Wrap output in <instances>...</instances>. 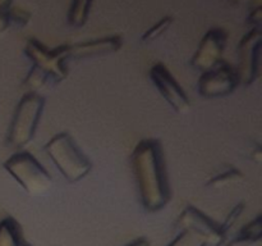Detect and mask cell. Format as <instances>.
Returning <instances> with one entry per match:
<instances>
[{
    "instance_id": "obj_1",
    "label": "cell",
    "mask_w": 262,
    "mask_h": 246,
    "mask_svg": "<svg viewBox=\"0 0 262 246\" xmlns=\"http://www.w3.org/2000/svg\"><path fill=\"white\" fill-rule=\"evenodd\" d=\"M130 166L143 209L147 213L163 210L171 200V186L161 141L154 137L138 141Z\"/></svg>"
},
{
    "instance_id": "obj_2",
    "label": "cell",
    "mask_w": 262,
    "mask_h": 246,
    "mask_svg": "<svg viewBox=\"0 0 262 246\" xmlns=\"http://www.w3.org/2000/svg\"><path fill=\"white\" fill-rule=\"evenodd\" d=\"M43 151L69 183H78L92 171V160L69 132L55 133L43 145Z\"/></svg>"
},
{
    "instance_id": "obj_3",
    "label": "cell",
    "mask_w": 262,
    "mask_h": 246,
    "mask_svg": "<svg viewBox=\"0 0 262 246\" xmlns=\"http://www.w3.org/2000/svg\"><path fill=\"white\" fill-rule=\"evenodd\" d=\"M46 107V99L38 92L27 91L15 105L7 133V145L25 150L35 138L38 125Z\"/></svg>"
},
{
    "instance_id": "obj_4",
    "label": "cell",
    "mask_w": 262,
    "mask_h": 246,
    "mask_svg": "<svg viewBox=\"0 0 262 246\" xmlns=\"http://www.w3.org/2000/svg\"><path fill=\"white\" fill-rule=\"evenodd\" d=\"M3 168L31 196L43 195L53 186V177L48 169L26 149L12 154L3 163Z\"/></svg>"
},
{
    "instance_id": "obj_5",
    "label": "cell",
    "mask_w": 262,
    "mask_h": 246,
    "mask_svg": "<svg viewBox=\"0 0 262 246\" xmlns=\"http://www.w3.org/2000/svg\"><path fill=\"white\" fill-rule=\"evenodd\" d=\"M25 55L32 64L31 67L42 72L51 84H59L68 77V61H71L68 55V44H63L56 48H48L40 40L31 37L25 45Z\"/></svg>"
},
{
    "instance_id": "obj_6",
    "label": "cell",
    "mask_w": 262,
    "mask_h": 246,
    "mask_svg": "<svg viewBox=\"0 0 262 246\" xmlns=\"http://www.w3.org/2000/svg\"><path fill=\"white\" fill-rule=\"evenodd\" d=\"M262 48L261 30L251 28L237 46V67H234L239 86L250 87L260 77V56Z\"/></svg>"
},
{
    "instance_id": "obj_7",
    "label": "cell",
    "mask_w": 262,
    "mask_h": 246,
    "mask_svg": "<svg viewBox=\"0 0 262 246\" xmlns=\"http://www.w3.org/2000/svg\"><path fill=\"white\" fill-rule=\"evenodd\" d=\"M179 231H187L206 242L207 246H225L228 238L223 233L220 223L200 210L194 205H187L176 220Z\"/></svg>"
},
{
    "instance_id": "obj_8",
    "label": "cell",
    "mask_w": 262,
    "mask_h": 246,
    "mask_svg": "<svg viewBox=\"0 0 262 246\" xmlns=\"http://www.w3.org/2000/svg\"><path fill=\"white\" fill-rule=\"evenodd\" d=\"M148 77L159 94L174 112L178 114H187L191 112V99L165 64L161 61L152 64L148 71Z\"/></svg>"
},
{
    "instance_id": "obj_9",
    "label": "cell",
    "mask_w": 262,
    "mask_h": 246,
    "mask_svg": "<svg viewBox=\"0 0 262 246\" xmlns=\"http://www.w3.org/2000/svg\"><path fill=\"white\" fill-rule=\"evenodd\" d=\"M239 86L232 64L222 60L216 67L202 72L197 82V91L205 99H220L232 95Z\"/></svg>"
},
{
    "instance_id": "obj_10",
    "label": "cell",
    "mask_w": 262,
    "mask_h": 246,
    "mask_svg": "<svg viewBox=\"0 0 262 246\" xmlns=\"http://www.w3.org/2000/svg\"><path fill=\"white\" fill-rule=\"evenodd\" d=\"M229 33L222 27H212L202 37L196 53L191 58V67L199 72H206L223 60Z\"/></svg>"
},
{
    "instance_id": "obj_11",
    "label": "cell",
    "mask_w": 262,
    "mask_h": 246,
    "mask_svg": "<svg viewBox=\"0 0 262 246\" xmlns=\"http://www.w3.org/2000/svg\"><path fill=\"white\" fill-rule=\"evenodd\" d=\"M123 37L120 35H110L94 40L68 44V55L71 60H84L97 56L115 54L122 49Z\"/></svg>"
},
{
    "instance_id": "obj_12",
    "label": "cell",
    "mask_w": 262,
    "mask_h": 246,
    "mask_svg": "<svg viewBox=\"0 0 262 246\" xmlns=\"http://www.w3.org/2000/svg\"><path fill=\"white\" fill-rule=\"evenodd\" d=\"M225 246H262V215L257 214L246 223Z\"/></svg>"
},
{
    "instance_id": "obj_13",
    "label": "cell",
    "mask_w": 262,
    "mask_h": 246,
    "mask_svg": "<svg viewBox=\"0 0 262 246\" xmlns=\"http://www.w3.org/2000/svg\"><path fill=\"white\" fill-rule=\"evenodd\" d=\"M25 243L22 227L12 215L0 220V246H22Z\"/></svg>"
},
{
    "instance_id": "obj_14",
    "label": "cell",
    "mask_w": 262,
    "mask_h": 246,
    "mask_svg": "<svg viewBox=\"0 0 262 246\" xmlns=\"http://www.w3.org/2000/svg\"><path fill=\"white\" fill-rule=\"evenodd\" d=\"M243 181H245V173L241 169L235 168V167H227V168L215 173L212 177H210L205 186L207 189L220 190L234 186V184H239Z\"/></svg>"
},
{
    "instance_id": "obj_15",
    "label": "cell",
    "mask_w": 262,
    "mask_h": 246,
    "mask_svg": "<svg viewBox=\"0 0 262 246\" xmlns=\"http://www.w3.org/2000/svg\"><path fill=\"white\" fill-rule=\"evenodd\" d=\"M94 0H72L68 12V25L72 28H82L89 22Z\"/></svg>"
},
{
    "instance_id": "obj_16",
    "label": "cell",
    "mask_w": 262,
    "mask_h": 246,
    "mask_svg": "<svg viewBox=\"0 0 262 246\" xmlns=\"http://www.w3.org/2000/svg\"><path fill=\"white\" fill-rule=\"evenodd\" d=\"M23 87L28 90L31 92H38L42 91L43 89H46L48 86H50L51 81L42 73V72L37 71L36 68L31 67L30 72L27 73V76L23 79Z\"/></svg>"
},
{
    "instance_id": "obj_17",
    "label": "cell",
    "mask_w": 262,
    "mask_h": 246,
    "mask_svg": "<svg viewBox=\"0 0 262 246\" xmlns=\"http://www.w3.org/2000/svg\"><path fill=\"white\" fill-rule=\"evenodd\" d=\"M174 18L171 15H165L161 19H159L152 27L148 28L147 31H145V33L142 35V41L143 43H151V41H155L156 38L160 37L161 35L166 32V31L170 28V26L173 25Z\"/></svg>"
},
{
    "instance_id": "obj_18",
    "label": "cell",
    "mask_w": 262,
    "mask_h": 246,
    "mask_svg": "<svg viewBox=\"0 0 262 246\" xmlns=\"http://www.w3.org/2000/svg\"><path fill=\"white\" fill-rule=\"evenodd\" d=\"M245 209H246L245 201L237 202V204L232 208V210L228 213V215H227V218L224 219V222L220 223V227H222L223 233H224V236L227 238L229 237L230 231L234 228V225L237 224L238 220L241 219L242 214L245 213Z\"/></svg>"
},
{
    "instance_id": "obj_19",
    "label": "cell",
    "mask_w": 262,
    "mask_h": 246,
    "mask_svg": "<svg viewBox=\"0 0 262 246\" xmlns=\"http://www.w3.org/2000/svg\"><path fill=\"white\" fill-rule=\"evenodd\" d=\"M166 246H207L202 238L187 231H179L178 235Z\"/></svg>"
},
{
    "instance_id": "obj_20",
    "label": "cell",
    "mask_w": 262,
    "mask_h": 246,
    "mask_svg": "<svg viewBox=\"0 0 262 246\" xmlns=\"http://www.w3.org/2000/svg\"><path fill=\"white\" fill-rule=\"evenodd\" d=\"M31 13L20 8H12L9 15L10 26H15L18 28H23L30 23Z\"/></svg>"
},
{
    "instance_id": "obj_21",
    "label": "cell",
    "mask_w": 262,
    "mask_h": 246,
    "mask_svg": "<svg viewBox=\"0 0 262 246\" xmlns=\"http://www.w3.org/2000/svg\"><path fill=\"white\" fill-rule=\"evenodd\" d=\"M14 0H0V35L10 27L9 15Z\"/></svg>"
},
{
    "instance_id": "obj_22",
    "label": "cell",
    "mask_w": 262,
    "mask_h": 246,
    "mask_svg": "<svg viewBox=\"0 0 262 246\" xmlns=\"http://www.w3.org/2000/svg\"><path fill=\"white\" fill-rule=\"evenodd\" d=\"M262 23V8L256 7L252 12L250 13L247 18V25L250 26L251 28H257L260 30Z\"/></svg>"
},
{
    "instance_id": "obj_23",
    "label": "cell",
    "mask_w": 262,
    "mask_h": 246,
    "mask_svg": "<svg viewBox=\"0 0 262 246\" xmlns=\"http://www.w3.org/2000/svg\"><path fill=\"white\" fill-rule=\"evenodd\" d=\"M248 154H250V159L252 161H255L256 164H261L262 161V148L260 142H252L250 150H248Z\"/></svg>"
},
{
    "instance_id": "obj_24",
    "label": "cell",
    "mask_w": 262,
    "mask_h": 246,
    "mask_svg": "<svg viewBox=\"0 0 262 246\" xmlns=\"http://www.w3.org/2000/svg\"><path fill=\"white\" fill-rule=\"evenodd\" d=\"M124 246H150V241L146 237H138L132 240L130 242L125 243Z\"/></svg>"
},
{
    "instance_id": "obj_25",
    "label": "cell",
    "mask_w": 262,
    "mask_h": 246,
    "mask_svg": "<svg viewBox=\"0 0 262 246\" xmlns=\"http://www.w3.org/2000/svg\"><path fill=\"white\" fill-rule=\"evenodd\" d=\"M229 2L232 3V4H241V3L246 2V0H229Z\"/></svg>"
},
{
    "instance_id": "obj_26",
    "label": "cell",
    "mask_w": 262,
    "mask_h": 246,
    "mask_svg": "<svg viewBox=\"0 0 262 246\" xmlns=\"http://www.w3.org/2000/svg\"><path fill=\"white\" fill-rule=\"evenodd\" d=\"M22 246H32V245H31V243H28V242H26V241H25V243H23Z\"/></svg>"
}]
</instances>
